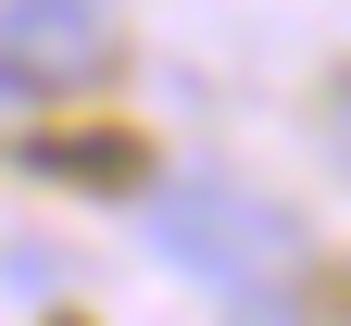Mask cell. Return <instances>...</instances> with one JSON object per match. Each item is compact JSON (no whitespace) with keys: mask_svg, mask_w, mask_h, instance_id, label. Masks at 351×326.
<instances>
[{"mask_svg":"<svg viewBox=\"0 0 351 326\" xmlns=\"http://www.w3.org/2000/svg\"><path fill=\"white\" fill-rule=\"evenodd\" d=\"M151 251H163V264H189V276L251 289V276L289 251V213H276V201H251L239 176H176V189H151Z\"/></svg>","mask_w":351,"mask_h":326,"instance_id":"1","label":"cell"},{"mask_svg":"<svg viewBox=\"0 0 351 326\" xmlns=\"http://www.w3.org/2000/svg\"><path fill=\"white\" fill-rule=\"evenodd\" d=\"M88 63H101V25L75 0H13L0 13V88H75Z\"/></svg>","mask_w":351,"mask_h":326,"instance_id":"2","label":"cell"},{"mask_svg":"<svg viewBox=\"0 0 351 326\" xmlns=\"http://www.w3.org/2000/svg\"><path fill=\"white\" fill-rule=\"evenodd\" d=\"M239 326H301V314H289V301H263V289H251V301H239Z\"/></svg>","mask_w":351,"mask_h":326,"instance_id":"3","label":"cell"},{"mask_svg":"<svg viewBox=\"0 0 351 326\" xmlns=\"http://www.w3.org/2000/svg\"><path fill=\"white\" fill-rule=\"evenodd\" d=\"M339 163H351V101H339Z\"/></svg>","mask_w":351,"mask_h":326,"instance_id":"4","label":"cell"}]
</instances>
